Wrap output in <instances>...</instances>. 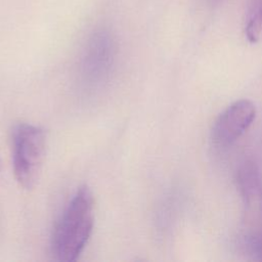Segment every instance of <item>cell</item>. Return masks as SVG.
<instances>
[{
  "instance_id": "cell-1",
  "label": "cell",
  "mask_w": 262,
  "mask_h": 262,
  "mask_svg": "<svg viewBox=\"0 0 262 262\" xmlns=\"http://www.w3.org/2000/svg\"><path fill=\"white\" fill-rule=\"evenodd\" d=\"M93 225V194L84 185L73 195L55 224L51 236L54 258L63 262L77 260L92 234Z\"/></svg>"
},
{
  "instance_id": "cell-2",
  "label": "cell",
  "mask_w": 262,
  "mask_h": 262,
  "mask_svg": "<svg viewBox=\"0 0 262 262\" xmlns=\"http://www.w3.org/2000/svg\"><path fill=\"white\" fill-rule=\"evenodd\" d=\"M12 163L16 181L33 188L40 176L46 152V133L38 126L18 124L12 131Z\"/></svg>"
},
{
  "instance_id": "cell-3",
  "label": "cell",
  "mask_w": 262,
  "mask_h": 262,
  "mask_svg": "<svg viewBox=\"0 0 262 262\" xmlns=\"http://www.w3.org/2000/svg\"><path fill=\"white\" fill-rule=\"evenodd\" d=\"M115 39L106 29L91 34L82 52L79 63V82L89 94L101 90L113 73L116 52Z\"/></svg>"
},
{
  "instance_id": "cell-4",
  "label": "cell",
  "mask_w": 262,
  "mask_h": 262,
  "mask_svg": "<svg viewBox=\"0 0 262 262\" xmlns=\"http://www.w3.org/2000/svg\"><path fill=\"white\" fill-rule=\"evenodd\" d=\"M236 181L245 207V238L250 248L262 256V177L257 165L246 161L237 170Z\"/></svg>"
},
{
  "instance_id": "cell-5",
  "label": "cell",
  "mask_w": 262,
  "mask_h": 262,
  "mask_svg": "<svg viewBox=\"0 0 262 262\" xmlns=\"http://www.w3.org/2000/svg\"><path fill=\"white\" fill-rule=\"evenodd\" d=\"M256 114V106L249 99H239L232 102L214 122L211 131L213 144L219 148L233 144L250 128Z\"/></svg>"
},
{
  "instance_id": "cell-6",
  "label": "cell",
  "mask_w": 262,
  "mask_h": 262,
  "mask_svg": "<svg viewBox=\"0 0 262 262\" xmlns=\"http://www.w3.org/2000/svg\"><path fill=\"white\" fill-rule=\"evenodd\" d=\"M245 34L251 43L262 40V0H252L247 15Z\"/></svg>"
},
{
  "instance_id": "cell-7",
  "label": "cell",
  "mask_w": 262,
  "mask_h": 262,
  "mask_svg": "<svg viewBox=\"0 0 262 262\" xmlns=\"http://www.w3.org/2000/svg\"><path fill=\"white\" fill-rule=\"evenodd\" d=\"M212 1H215V2H217V1H219V0H212Z\"/></svg>"
}]
</instances>
